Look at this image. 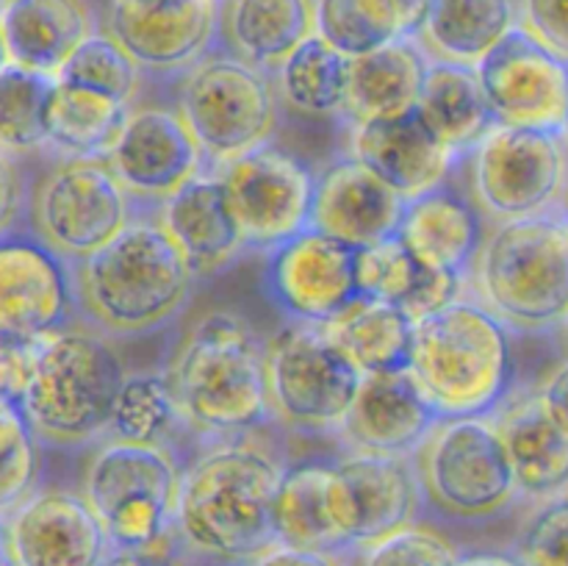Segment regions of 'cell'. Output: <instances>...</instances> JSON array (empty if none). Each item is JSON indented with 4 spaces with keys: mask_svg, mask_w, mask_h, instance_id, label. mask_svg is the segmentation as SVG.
Here are the masks:
<instances>
[{
    "mask_svg": "<svg viewBox=\"0 0 568 566\" xmlns=\"http://www.w3.org/2000/svg\"><path fill=\"white\" fill-rule=\"evenodd\" d=\"M281 477L270 455L242 444L203 455L181 477L175 525L183 542L222 564H253L277 547Z\"/></svg>",
    "mask_w": 568,
    "mask_h": 566,
    "instance_id": "obj_1",
    "label": "cell"
},
{
    "mask_svg": "<svg viewBox=\"0 0 568 566\" xmlns=\"http://www.w3.org/2000/svg\"><path fill=\"white\" fill-rule=\"evenodd\" d=\"M408 370L444 420L486 414L514 375L505 322L491 309L458 300L416 322Z\"/></svg>",
    "mask_w": 568,
    "mask_h": 566,
    "instance_id": "obj_2",
    "label": "cell"
},
{
    "mask_svg": "<svg viewBox=\"0 0 568 566\" xmlns=\"http://www.w3.org/2000/svg\"><path fill=\"white\" fill-rule=\"evenodd\" d=\"M181 414L203 431H247L266 416V350L233 314L200 320L172 370Z\"/></svg>",
    "mask_w": 568,
    "mask_h": 566,
    "instance_id": "obj_3",
    "label": "cell"
},
{
    "mask_svg": "<svg viewBox=\"0 0 568 566\" xmlns=\"http://www.w3.org/2000/svg\"><path fill=\"white\" fill-rule=\"evenodd\" d=\"M192 275V264L164 225L136 222L83 259L81 294L105 327L139 333L181 309Z\"/></svg>",
    "mask_w": 568,
    "mask_h": 566,
    "instance_id": "obj_4",
    "label": "cell"
},
{
    "mask_svg": "<svg viewBox=\"0 0 568 566\" xmlns=\"http://www.w3.org/2000/svg\"><path fill=\"white\" fill-rule=\"evenodd\" d=\"M128 375L103 338L55 331L39 342L37 366L20 403L33 433L59 444L98 436L111 425Z\"/></svg>",
    "mask_w": 568,
    "mask_h": 566,
    "instance_id": "obj_5",
    "label": "cell"
},
{
    "mask_svg": "<svg viewBox=\"0 0 568 566\" xmlns=\"http://www.w3.org/2000/svg\"><path fill=\"white\" fill-rule=\"evenodd\" d=\"M483 300L503 322L547 327L568 316V216L536 214L497 228L477 270Z\"/></svg>",
    "mask_w": 568,
    "mask_h": 566,
    "instance_id": "obj_6",
    "label": "cell"
},
{
    "mask_svg": "<svg viewBox=\"0 0 568 566\" xmlns=\"http://www.w3.org/2000/svg\"><path fill=\"white\" fill-rule=\"evenodd\" d=\"M178 492L175 461L159 444L116 438L94 455L87 472V499L114 549L150 553L175 522Z\"/></svg>",
    "mask_w": 568,
    "mask_h": 566,
    "instance_id": "obj_7",
    "label": "cell"
},
{
    "mask_svg": "<svg viewBox=\"0 0 568 566\" xmlns=\"http://www.w3.org/2000/svg\"><path fill=\"white\" fill-rule=\"evenodd\" d=\"M270 400L303 427L344 425L364 372L316 322L286 327L266 347Z\"/></svg>",
    "mask_w": 568,
    "mask_h": 566,
    "instance_id": "obj_8",
    "label": "cell"
},
{
    "mask_svg": "<svg viewBox=\"0 0 568 566\" xmlns=\"http://www.w3.org/2000/svg\"><path fill=\"white\" fill-rule=\"evenodd\" d=\"M275 117L272 87L250 61L211 59L183 87V120L216 164L264 148Z\"/></svg>",
    "mask_w": 568,
    "mask_h": 566,
    "instance_id": "obj_9",
    "label": "cell"
},
{
    "mask_svg": "<svg viewBox=\"0 0 568 566\" xmlns=\"http://www.w3.org/2000/svg\"><path fill=\"white\" fill-rule=\"evenodd\" d=\"M425 483L444 511L486 516L508 505L519 483L499 425L483 416L447 420L425 447Z\"/></svg>",
    "mask_w": 568,
    "mask_h": 566,
    "instance_id": "obj_10",
    "label": "cell"
},
{
    "mask_svg": "<svg viewBox=\"0 0 568 566\" xmlns=\"http://www.w3.org/2000/svg\"><path fill=\"white\" fill-rule=\"evenodd\" d=\"M33 216L48 247L89 259L131 225L128 189L109 159L81 155L50 172L39 186Z\"/></svg>",
    "mask_w": 568,
    "mask_h": 566,
    "instance_id": "obj_11",
    "label": "cell"
},
{
    "mask_svg": "<svg viewBox=\"0 0 568 566\" xmlns=\"http://www.w3.org/2000/svg\"><path fill=\"white\" fill-rule=\"evenodd\" d=\"M475 153V192L494 216L544 214L564 192L568 159L560 131L497 125Z\"/></svg>",
    "mask_w": 568,
    "mask_h": 566,
    "instance_id": "obj_12",
    "label": "cell"
},
{
    "mask_svg": "<svg viewBox=\"0 0 568 566\" xmlns=\"http://www.w3.org/2000/svg\"><path fill=\"white\" fill-rule=\"evenodd\" d=\"M220 178L253 247L275 250L308 228L316 183L294 155L264 144L222 164Z\"/></svg>",
    "mask_w": 568,
    "mask_h": 566,
    "instance_id": "obj_13",
    "label": "cell"
},
{
    "mask_svg": "<svg viewBox=\"0 0 568 566\" xmlns=\"http://www.w3.org/2000/svg\"><path fill=\"white\" fill-rule=\"evenodd\" d=\"M499 125L560 131L568 114V61L516 26L477 64Z\"/></svg>",
    "mask_w": 568,
    "mask_h": 566,
    "instance_id": "obj_14",
    "label": "cell"
},
{
    "mask_svg": "<svg viewBox=\"0 0 568 566\" xmlns=\"http://www.w3.org/2000/svg\"><path fill=\"white\" fill-rule=\"evenodd\" d=\"M266 289L294 320L325 325L361 297L358 247L305 228L272 250Z\"/></svg>",
    "mask_w": 568,
    "mask_h": 566,
    "instance_id": "obj_15",
    "label": "cell"
},
{
    "mask_svg": "<svg viewBox=\"0 0 568 566\" xmlns=\"http://www.w3.org/2000/svg\"><path fill=\"white\" fill-rule=\"evenodd\" d=\"M327 508L347 547H369L410 525L416 481L399 455H349L331 469Z\"/></svg>",
    "mask_w": 568,
    "mask_h": 566,
    "instance_id": "obj_16",
    "label": "cell"
},
{
    "mask_svg": "<svg viewBox=\"0 0 568 566\" xmlns=\"http://www.w3.org/2000/svg\"><path fill=\"white\" fill-rule=\"evenodd\" d=\"M3 536L20 566H103L114 549L89 499L70 492L28 497L6 516Z\"/></svg>",
    "mask_w": 568,
    "mask_h": 566,
    "instance_id": "obj_17",
    "label": "cell"
},
{
    "mask_svg": "<svg viewBox=\"0 0 568 566\" xmlns=\"http://www.w3.org/2000/svg\"><path fill=\"white\" fill-rule=\"evenodd\" d=\"M203 155L183 117L166 109H139L128 114L111 144L109 164L128 192L170 200L200 175Z\"/></svg>",
    "mask_w": 568,
    "mask_h": 566,
    "instance_id": "obj_18",
    "label": "cell"
},
{
    "mask_svg": "<svg viewBox=\"0 0 568 566\" xmlns=\"http://www.w3.org/2000/svg\"><path fill=\"white\" fill-rule=\"evenodd\" d=\"M111 37L150 70H178L209 48L216 0H111Z\"/></svg>",
    "mask_w": 568,
    "mask_h": 566,
    "instance_id": "obj_19",
    "label": "cell"
},
{
    "mask_svg": "<svg viewBox=\"0 0 568 566\" xmlns=\"http://www.w3.org/2000/svg\"><path fill=\"white\" fill-rule=\"evenodd\" d=\"M70 286L59 255L31 239L0 244V336L42 338L59 331Z\"/></svg>",
    "mask_w": 568,
    "mask_h": 566,
    "instance_id": "obj_20",
    "label": "cell"
},
{
    "mask_svg": "<svg viewBox=\"0 0 568 566\" xmlns=\"http://www.w3.org/2000/svg\"><path fill=\"white\" fill-rule=\"evenodd\" d=\"M405 205L408 203L369 166L347 159L327 166L316 181L308 228L361 250L394 236Z\"/></svg>",
    "mask_w": 568,
    "mask_h": 566,
    "instance_id": "obj_21",
    "label": "cell"
},
{
    "mask_svg": "<svg viewBox=\"0 0 568 566\" xmlns=\"http://www.w3.org/2000/svg\"><path fill=\"white\" fill-rule=\"evenodd\" d=\"M353 159L369 166L405 203L442 186L453 150L438 142L419 111L355 122Z\"/></svg>",
    "mask_w": 568,
    "mask_h": 566,
    "instance_id": "obj_22",
    "label": "cell"
},
{
    "mask_svg": "<svg viewBox=\"0 0 568 566\" xmlns=\"http://www.w3.org/2000/svg\"><path fill=\"white\" fill-rule=\"evenodd\" d=\"M436 420L414 372H375L361 381L342 431L361 453L403 455L427 438Z\"/></svg>",
    "mask_w": 568,
    "mask_h": 566,
    "instance_id": "obj_23",
    "label": "cell"
},
{
    "mask_svg": "<svg viewBox=\"0 0 568 566\" xmlns=\"http://www.w3.org/2000/svg\"><path fill=\"white\" fill-rule=\"evenodd\" d=\"M92 37L83 0H11L3 6V61L59 78L78 44Z\"/></svg>",
    "mask_w": 568,
    "mask_h": 566,
    "instance_id": "obj_24",
    "label": "cell"
},
{
    "mask_svg": "<svg viewBox=\"0 0 568 566\" xmlns=\"http://www.w3.org/2000/svg\"><path fill=\"white\" fill-rule=\"evenodd\" d=\"M164 228L194 272H214L244 247L227 189L220 175H197L166 200Z\"/></svg>",
    "mask_w": 568,
    "mask_h": 566,
    "instance_id": "obj_25",
    "label": "cell"
},
{
    "mask_svg": "<svg viewBox=\"0 0 568 566\" xmlns=\"http://www.w3.org/2000/svg\"><path fill=\"white\" fill-rule=\"evenodd\" d=\"M519 492L552 497L568 486V427L541 394L519 400L499 420Z\"/></svg>",
    "mask_w": 568,
    "mask_h": 566,
    "instance_id": "obj_26",
    "label": "cell"
},
{
    "mask_svg": "<svg viewBox=\"0 0 568 566\" xmlns=\"http://www.w3.org/2000/svg\"><path fill=\"white\" fill-rule=\"evenodd\" d=\"M397 236L425 266L464 272L483 244V222L464 198L438 186L405 205Z\"/></svg>",
    "mask_w": 568,
    "mask_h": 566,
    "instance_id": "obj_27",
    "label": "cell"
},
{
    "mask_svg": "<svg viewBox=\"0 0 568 566\" xmlns=\"http://www.w3.org/2000/svg\"><path fill=\"white\" fill-rule=\"evenodd\" d=\"M425 125L453 153L477 148L499 125L477 67L436 61L427 67L425 87L416 105Z\"/></svg>",
    "mask_w": 568,
    "mask_h": 566,
    "instance_id": "obj_28",
    "label": "cell"
},
{
    "mask_svg": "<svg viewBox=\"0 0 568 566\" xmlns=\"http://www.w3.org/2000/svg\"><path fill=\"white\" fill-rule=\"evenodd\" d=\"M427 61L410 39L349 61L347 111L355 122L416 111L427 78Z\"/></svg>",
    "mask_w": 568,
    "mask_h": 566,
    "instance_id": "obj_29",
    "label": "cell"
},
{
    "mask_svg": "<svg viewBox=\"0 0 568 566\" xmlns=\"http://www.w3.org/2000/svg\"><path fill=\"white\" fill-rule=\"evenodd\" d=\"M322 327L364 375L410 366L416 322L397 303L358 297Z\"/></svg>",
    "mask_w": 568,
    "mask_h": 566,
    "instance_id": "obj_30",
    "label": "cell"
},
{
    "mask_svg": "<svg viewBox=\"0 0 568 566\" xmlns=\"http://www.w3.org/2000/svg\"><path fill=\"white\" fill-rule=\"evenodd\" d=\"M514 0H433L422 37L442 61L477 67L519 22Z\"/></svg>",
    "mask_w": 568,
    "mask_h": 566,
    "instance_id": "obj_31",
    "label": "cell"
},
{
    "mask_svg": "<svg viewBox=\"0 0 568 566\" xmlns=\"http://www.w3.org/2000/svg\"><path fill=\"white\" fill-rule=\"evenodd\" d=\"M227 33L250 64L283 67L316 33V9L311 0H233Z\"/></svg>",
    "mask_w": 568,
    "mask_h": 566,
    "instance_id": "obj_32",
    "label": "cell"
},
{
    "mask_svg": "<svg viewBox=\"0 0 568 566\" xmlns=\"http://www.w3.org/2000/svg\"><path fill=\"white\" fill-rule=\"evenodd\" d=\"M331 469L333 466L325 464H300L283 472L275 503L277 544L331 555L347 547L327 508Z\"/></svg>",
    "mask_w": 568,
    "mask_h": 566,
    "instance_id": "obj_33",
    "label": "cell"
},
{
    "mask_svg": "<svg viewBox=\"0 0 568 566\" xmlns=\"http://www.w3.org/2000/svg\"><path fill=\"white\" fill-rule=\"evenodd\" d=\"M349 55L314 33L281 67L283 92L288 103L311 117H331L347 111Z\"/></svg>",
    "mask_w": 568,
    "mask_h": 566,
    "instance_id": "obj_34",
    "label": "cell"
},
{
    "mask_svg": "<svg viewBox=\"0 0 568 566\" xmlns=\"http://www.w3.org/2000/svg\"><path fill=\"white\" fill-rule=\"evenodd\" d=\"M125 103L61 83L50 105V142L72 155H109L125 125Z\"/></svg>",
    "mask_w": 568,
    "mask_h": 566,
    "instance_id": "obj_35",
    "label": "cell"
},
{
    "mask_svg": "<svg viewBox=\"0 0 568 566\" xmlns=\"http://www.w3.org/2000/svg\"><path fill=\"white\" fill-rule=\"evenodd\" d=\"M59 78L6 64L0 70V144L6 153H26L50 142V105Z\"/></svg>",
    "mask_w": 568,
    "mask_h": 566,
    "instance_id": "obj_36",
    "label": "cell"
},
{
    "mask_svg": "<svg viewBox=\"0 0 568 566\" xmlns=\"http://www.w3.org/2000/svg\"><path fill=\"white\" fill-rule=\"evenodd\" d=\"M314 9L316 33L349 59L410 39L392 0H316Z\"/></svg>",
    "mask_w": 568,
    "mask_h": 566,
    "instance_id": "obj_37",
    "label": "cell"
},
{
    "mask_svg": "<svg viewBox=\"0 0 568 566\" xmlns=\"http://www.w3.org/2000/svg\"><path fill=\"white\" fill-rule=\"evenodd\" d=\"M139 61L114 37L92 33L61 67L59 81L128 103L136 92Z\"/></svg>",
    "mask_w": 568,
    "mask_h": 566,
    "instance_id": "obj_38",
    "label": "cell"
},
{
    "mask_svg": "<svg viewBox=\"0 0 568 566\" xmlns=\"http://www.w3.org/2000/svg\"><path fill=\"white\" fill-rule=\"evenodd\" d=\"M178 411L181 405L164 377L133 375L116 397L109 427L120 442L155 444L178 420Z\"/></svg>",
    "mask_w": 568,
    "mask_h": 566,
    "instance_id": "obj_39",
    "label": "cell"
},
{
    "mask_svg": "<svg viewBox=\"0 0 568 566\" xmlns=\"http://www.w3.org/2000/svg\"><path fill=\"white\" fill-rule=\"evenodd\" d=\"M422 261L405 247L403 239L394 236L358 250V289L361 297L386 300L403 305L414 292L422 275Z\"/></svg>",
    "mask_w": 568,
    "mask_h": 566,
    "instance_id": "obj_40",
    "label": "cell"
},
{
    "mask_svg": "<svg viewBox=\"0 0 568 566\" xmlns=\"http://www.w3.org/2000/svg\"><path fill=\"white\" fill-rule=\"evenodd\" d=\"M0 455H3V475H0V505L3 514L20 508L28 499L33 481H37V442L33 427L26 416L11 405L0 403Z\"/></svg>",
    "mask_w": 568,
    "mask_h": 566,
    "instance_id": "obj_41",
    "label": "cell"
},
{
    "mask_svg": "<svg viewBox=\"0 0 568 566\" xmlns=\"http://www.w3.org/2000/svg\"><path fill=\"white\" fill-rule=\"evenodd\" d=\"M458 560L447 538L427 527L408 525L369 544L358 566H458Z\"/></svg>",
    "mask_w": 568,
    "mask_h": 566,
    "instance_id": "obj_42",
    "label": "cell"
},
{
    "mask_svg": "<svg viewBox=\"0 0 568 566\" xmlns=\"http://www.w3.org/2000/svg\"><path fill=\"white\" fill-rule=\"evenodd\" d=\"M519 558L527 566H568V497L532 516L521 533Z\"/></svg>",
    "mask_w": 568,
    "mask_h": 566,
    "instance_id": "obj_43",
    "label": "cell"
},
{
    "mask_svg": "<svg viewBox=\"0 0 568 566\" xmlns=\"http://www.w3.org/2000/svg\"><path fill=\"white\" fill-rule=\"evenodd\" d=\"M39 342L42 338H11L0 336V394L3 405L20 408L26 388L37 366Z\"/></svg>",
    "mask_w": 568,
    "mask_h": 566,
    "instance_id": "obj_44",
    "label": "cell"
},
{
    "mask_svg": "<svg viewBox=\"0 0 568 566\" xmlns=\"http://www.w3.org/2000/svg\"><path fill=\"white\" fill-rule=\"evenodd\" d=\"M460 294V272L449 270H433V266H422V275L416 281L414 292L403 300L399 309L414 322L425 320V316L438 314L447 305L458 303Z\"/></svg>",
    "mask_w": 568,
    "mask_h": 566,
    "instance_id": "obj_45",
    "label": "cell"
},
{
    "mask_svg": "<svg viewBox=\"0 0 568 566\" xmlns=\"http://www.w3.org/2000/svg\"><path fill=\"white\" fill-rule=\"evenodd\" d=\"M521 28L568 61V0H521Z\"/></svg>",
    "mask_w": 568,
    "mask_h": 566,
    "instance_id": "obj_46",
    "label": "cell"
},
{
    "mask_svg": "<svg viewBox=\"0 0 568 566\" xmlns=\"http://www.w3.org/2000/svg\"><path fill=\"white\" fill-rule=\"evenodd\" d=\"M22 203V181L17 175L14 164H11V153H3V161H0V228L9 231V225L14 222L17 211H20Z\"/></svg>",
    "mask_w": 568,
    "mask_h": 566,
    "instance_id": "obj_47",
    "label": "cell"
},
{
    "mask_svg": "<svg viewBox=\"0 0 568 566\" xmlns=\"http://www.w3.org/2000/svg\"><path fill=\"white\" fill-rule=\"evenodd\" d=\"M250 566H338V560L331 553H308V549H292L277 544Z\"/></svg>",
    "mask_w": 568,
    "mask_h": 566,
    "instance_id": "obj_48",
    "label": "cell"
},
{
    "mask_svg": "<svg viewBox=\"0 0 568 566\" xmlns=\"http://www.w3.org/2000/svg\"><path fill=\"white\" fill-rule=\"evenodd\" d=\"M541 397L547 400V405L555 411V416L568 427V361L549 375V381L544 383L541 388Z\"/></svg>",
    "mask_w": 568,
    "mask_h": 566,
    "instance_id": "obj_49",
    "label": "cell"
},
{
    "mask_svg": "<svg viewBox=\"0 0 568 566\" xmlns=\"http://www.w3.org/2000/svg\"><path fill=\"white\" fill-rule=\"evenodd\" d=\"M392 3L394 9L399 11V17H403L405 33H408V37L422 33V28H425L427 22V14H430L433 9V0H392Z\"/></svg>",
    "mask_w": 568,
    "mask_h": 566,
    "instance_id": "obj_50",
    "label": "cell"
},
{
    "mask_svg": "<svg viewBox=\"0 0 568 566\" xmlns=\"http://www.w3.org/2000/svg\"><path fill=\"white\" fill-rule=\"evenodd\" d=\"M103 566H172L170 560L155 558L153 553H136V549H111Z\"/></svg>",
    "mask_w": 568,
    "mask_h": 566,
    "instance_id": "obj_51",
    "label": "cell"
},
{
    "mask_svg": "<svg viewBox=\"0 0 568 566\" xmlns=\"http://www.w3.org/2000/svg\"><path fill=\"white\" fill-rule=\"evenodd\" d=\"M458 566H527L521 558L505 553H471L458 560Z\"/></svg>",
    "mask_w": 568,
    "mask_h": 566,
    "instance_id": "obj_52",
    "label": "cell"
},
{
    "mask_svg": "<svg viewBox=\"0 0 568 566\" xmlns=\"http://www.w3.org/2000/svg\"><path fill=\"white\" fill-rule=\"evenodd\" d=\"M560 137H564V142H566V148H568V114H566L564 128H560Z\"/></svg>",
    "mask_w": 568,
    "mask_h": 566,
    "instance_id": "obj_53",
    "label": "cell"
},
{
    "mask_svg": "<svg viewBox=\"0 0 568 566\" xmlns=\"http://www.w3.org/2000/svg\"><path fill=\"white\" fill-rule=\"evenodd\" d=\"M566 336H568V316H566Z\"/></svg>",
    "mask_w": 568,
    "mask_h": 566,
    "instance_id": "obj_54",
    "label": "cell"
},
{
    "mask_svg": "<svg viewBox=\"0 0 568 566\" xmlns=\"http://www.w3.org/2000/svg\"><path fill=\"white\" fill-rule=\"evenodd\" d=\"M6 3H11V0H3V6H6Z\"/></svg>",
    "mask_w": 568,
    "mask_h": 566,
    "instance_id": "obj_55",
    "label": "cell"
}]
</instances>
